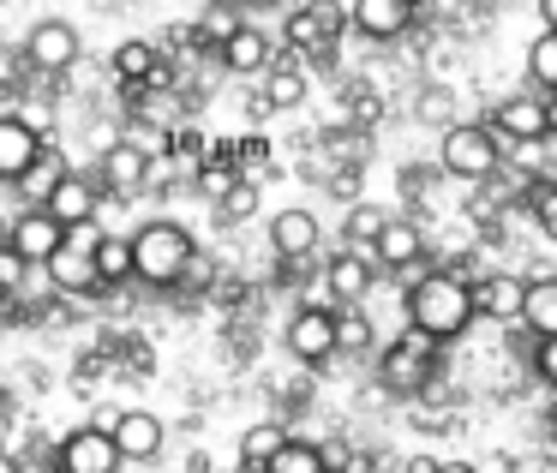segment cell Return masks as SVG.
<instances>
[{"label": "cell", "instance_id": "9c48e42d", "mask_svg": "<svg viewBox=\"0 0 557 473\" xmlns=\"http://www.w3.org/2000/svg\"><path fill=\"white\" fill-rule=\"evenodd\" d=\"M114 449H121V468H138V461H157L162 456V437H169V425L157 420V413H145V408H133V413H121L114 420Z\"/></svg>", "mask_w": 557, "mask_h": 473}, {"label": "cell", "instance_id": "4316f807", "mask_svg": "<svg viewBox=\"0 0 557 473\" xmlns=\"http://www.w3.org/2000/svg\"><path fill=\"white\" fill-rule=\"evenodd\" d=\"M528 78H533V90H557V30H540V37H533Z\"/></svg>", "mask_w": 557, "mask_h": 473}, {"label": "cell", "instance_id": "8992f818", "mask_svg": "<svg viewBox=\"0 0 557 473\" xmlns=\"http://www.w3.org/2000/svg\"><path fill=\"white\" fill-rule=\"evenodd\" d=\"M492 121H497L492 133L516 138V145H545L552 138V102H545V90L540 97H504Z\"/></svg>", "mask_w": 557, "mask_h": 473}, {"label": "cell", "instance_id": "603a6c76", "mask_svg": "<svg viewBox=\"0 0 557 473\" xmlns=\"http://www.w3.org/2000/svg\"><path fill=\"white\" fill-rule=\"evenodd\" d=\"M264 97H258V109H300L306 102V73L294 61H270L264 73Z\"/></svg>", "mask_w": 557, "mask_h": 473}, {"label": "cell", "instance_id": "836d02e7", "mask_svg": "<svg viewBox=\"0 0 557 473\" xmlns=\"http://www.w3.org/2000/svg\"><path fill=\"white\" fill-rule=\"evenodd\" d=\"M18 121H25L30 126V133H37V138H54V109H49V102H42V97H25V102H18Z\"/></svg>", "mask_w": 557, "mask_h": 473}, {"label": "cell", "instance_id": "ab89813d", "mask_svg": "<svg viewBox=\"0 0 557 473\" xmlns=\"http://www.w3.org/2000/svg\"><path fill=\"white\" fill-rule=\"evenodd\" d=\"M114 420H121V408H97V413H90V425H97V432H114Z\"/></svg>", "mask_w": 557, "mask_h": 473}, {"label": "cell", "instance_id": "6da1fadb", "mask_svg": "<svg viewBox=\"0 0 557 473\" xmlns=\"http://www.w3.org/2000/svg\"><path fill=\"white\" fill-rule=\"evenodd\" d=\"M408 324L425 329L432 341H456L473 324V300H468V276L456 270H420L408 288Z\"/></svg>", "mask_w": 557, "mask_h": 473}, {"label": "cell", "instance_id": "2e32d148", "mask_svg": "<svg viewBox=\"0 0 557 473\" xmlns=\"http://www.w3.org/2000/svg\"><path fill=\"white\" fill-rule=\"evenodd\" d=\"M145 174H150V150H138L133 138L102 150V186H109L114 198H133L138 186H145Z\"/></svg>", "mask_w": 557, "mask_h": 473}, {"label": "cell", "instance_id": "d4e9b609", "mask_svg": "<svg viewBox=\"0 0 557 473\" xmlns=\"http://www.w3.org/2000/svg\"><path fill=\"white\" fill-rule=\"evenodd\" d=\"M324 461H318V444L312 437H288L282 432V444L270 449V461H264V473H318Z\"/></svg>", "mask_w": 557, "mask_h": 473}, {"label": "cell", "instance_id": "9a60e30c", "mask_svg": "<svg viewBox=\"0 0 557 473\" xmlns=\"http://www.w3.org/2000/svg\"><path fill=\"white\" fill-rule=\"evenodd\" d=\"M216 54H222V66H228L234 78H258L270 61H276V49H270V37H264V30H252V25H234L228 37L216 42Z\"/></svg>", "mask_w": 557, "mask_h": 473}, {"label": "cell", "instance_id": "d590c367", "mask_svg": "<svg viewBox=\"0 0 557 473\" xmlns=\"http://www.w3.org/2000/svg\"><path fill=\"white\" fill-rule=\"evenodd\" d=\"M533 372H540V384H557V341L552 336H533Z\"/></svg>", "mask_w": 557, "mask_h": 473}, {"label": "cell", "instance_id": "7c38bea8", "mask_svg": "<svg viewBox=\"0 0 557 473\" xmlns=\"http://www.w3.org/2000/svg\"><path fill=\"white\" fill-rule=\"evenodd\" d=\"M54 240H61V222H54L42 204H25L13 222H7V246H13L25 264H42V258L54 252Z\"/></svg>", "mask_w": 557, "mask_h": 473}, {"label": "cell", "instance_id": "d6a6232c", "mask_svg": "<svg viewBox=\"0 0 557 473\" xmlns=\"http://www.w3.org/2000/svg\"><path fill=\"white\" fill-rule=\"evenodd\" d=\"M25 282H30V264L0 240V294H25Z\"/></svg>", "mask_w": 557, "mask_h": 473}, {"label": "cell", "instance_id": "5b68a950", "mask_svg": "<svg viewBox=\"0 0 557 473\" xmlns=\"http://www.w3.org/2000/svg\"><path fill=\"white\" fill-rule=\"evenodd\" d=\"M54 468L61 473H121V449H114L109 432L78 425V432H66L61 444H54Z\"/></svg>", "mask_w": 557, "mask_h": 473}, {"label": "cell", "instance_id": "8fae6325", "mask_svg": "<svg viewBox=\"0 0 557 473\" xmlns=\"http://www.w3.org/2000/svg\"><path fill=\"white\" fill-rule=\"evenodd\" d=\"M372 282H377V264H372V252H360V246H348V252H336L324 264V288L336 294L342 306H366Z\"/></svg>", "mask_w": 557, "mask_h": 473}, {"label": "cell", "instance_id": "52a82bcc", "mask_svg": "<svg viewBox=\"0 0 557 473\" xmlns=\"http://www.w3.org/2000/svg\"><path fill=\"white\" fill-rule=\"evenodd\" d=\"M25 61L37 66V73H66V66H78V30L66 25V18H42V25H30Z\"/></svg>", "mask_w": 557, "mask_h": 473}, {"label": "cell", "instance_id": "484cf974", "mask_svg": "<svg viewBox=\"0 0 557 473\" xmlns=\"http://www.w3.org/2000/svg\"><path fill=\"white\" fill-rule=\"evenodd\" d=\"M258 216V186L252 181H234L228 192L216 198V222L222 228H240V222H252Z\"/></svg>", "mask_w": 557, "mask_h": 473}, {"label": "cell", "instance_id": "ffe728a7", "mask_svg": "<svg viewBox=\"0 0 557 473\" xmlns=\"http://www.w3.org/2000/svg\"><path fill=\"white\" fill-rule=\"evenodd\" d=\"M516 324L528 329V336H557V282L552 276H533L528 288H521Z\"/></svg>", "mask_w": 557, "mask_h": 473}, {"label": "cell", "instance_id": "7a4b0ae2", "mask_svg": "<svg viewBox=\"0 0 557 473\" xmlns=\"http://www.w3.org/2000/svg\"><path fill=\"white\" fill-rule=\"evenodd\" d=\"M133 282H150V288H174V276H181L186 252H193V234L181 228V222H145V228L133 234Z\"/></svg>", "mask_w": 557, "mask_h": 473}, {"label": "cell", "instance_id": "4dcf8cb0", "mask_svg": "<svg viewBox=\"0 0 557 473\" xmlns=\"http://www.w3.org/2000/svg\"><path fill=\"white\" fill-rule=\"evenodd\" d=\"M282 444V425H252V432L240 437V468L246 473H264V461H270V449Z\"/></svg>", "mask_w": 557, "mask_h": 473}, {"label": "cell", "instance_id": "f35d334b", "mask_svg": "<svg viewBox=\"0 0 557 473\" xmlns=\"http://www.w3.org/2000/svg\"><path fill=\"white\" fill-rule=\"evenodd\" d=\"M174 145H181V157H205V138H198V133H181Z\"/></svg>", "mask_w": 557, "mask_h": 473}, {"label": "cell", "instance_id": "f1b7e54d", "mask_svg": "<svg viewBox=\"0 0 557 473\" xmlns=\"http://www.w3.org/2000/svg\"><path fill=\"white\" fill-rule=\"evenodd\" d=\"M372 318L360 312V306H348V312H336V353H366L372 348Z\"/></svg>", "mask_w": 557, "mask_h": 473}, {"label": "cell", "instance_id": "4fadbf2b", "mask_svg": "<svg viewBox=\"0 0 557 473\" xmlns=\"http://www.w3.org/2000/svg\"><path fill=\"white\" fill-rule=\"evenodd\" d=\"M348 25L372 42H396L401 30L413 25V0H354L348 7Z\"/></svg>", "mask_w": 557, "mask_h": 473}, {"label": "cell", "instance_id": "30bf717a", "mask_svg": "<svg viewBox=\"0 0 557 473\" xmlns=\"http://www.w3.org/2000/svg\"><path fill=\"white\" fill-rule=\"evenodd\" d=\"M318 240H324V228H318V216L312 210H276L270 216V246H276V258L282 264H306V258L318 252Z\"/></svg>", "mask_w": 557, "mask_h": 473}, {"label": "cell", "instance_id": "f546056e", "mask_svg": "<svg viewBox=\"0 0 557 473\" xmlns=\"http://www.w3.org/2000/svg\"><path fill=\"white\" fill-rule=\"evenodd\" d=\"M521 204L533 210V222H540L545 234H557V181H552V174H540V181H528V192H521Z\"/></svg>", "mask_w": 557, "mask_h": 473}, {"label": "cell", "instance_id": "8d00e7d4", "mask_svg": "<svg viewBox=\"0 0 557 473\" xmlns=\"http://www.w3.org/2000/svg\"><path fill=\"white\" fill-rule=\"evenodd\" d=\"M420 121L449 126V90H425V97H420Z\"/></svg>", "mask_w": 557, "mask_h": 473}, {"label": "cell", "instance_id": "44dd1931", "mask_svg": "<svg viewBox=\"0 0 557 473\" xmlns=\"http://www.w3.org/2000/svg\"><path fill=\"white\" fill-rule=\"evenodd\" d=\"M109 66H114L121 85H157L162 78V54H157V42H145V37H126L121 49L109 54Z\"/></svg>", "mask_w": 557, "mask_h": 473}, {"label": "cell", "instance_id": "3957f363", "mask_svg": "<svg viewBox=\"0 0 557 473\" xmlns=\"http://www.w3.org/2000/svg\"><path fill=\"white\" fill-rule=\"evenodd\" d=\"M437 162H444L449 181H492L497 169H504V150H497V133L492 126H468V121H449L444 126V150H437Z\"/></svg>", "mask_w": 557, "mask_h": 473}, {"label": "cell", "instance_id": "7402d4cb", "mask_svg": "<svg viewBox=\"0 0 557 473\" xmlns=\"http://www.w3.org/2000/svg\"><path fill=\"white\" fill-rule=\"evenodd\" d=\"M42 210H49L54 222H78V216H97V186H90V181H78V174L66 169L61 181H54V192L42 198Z\"/></svg>", "mask_w": 557, "mask_h": 473}, {"label": "cell", "instance_id": "d6986e66", "mask_svg": "<svg viewBox=\"0 0 557 473\" xmlns=\"http://www.w3.org/2000/svg\"><path fill=\"white\" fill-rule=\"evenodd\" d=\"M42 150V138L30 133L18 114H0V186H13L18 174H25V162Z\"/></svg>", "mask_w": 557, "mask_h": 473}, {"label": "cell", "instance_id": "7bdbcfd3", "mask_svg": "<svg viewBox=\"0 0 557 473\" xmlns=\"http://www.w3.org/2000/svg\"><path fill=\"white\" fill-rule=\"evenodd\" d=\"M413 7H420V0H413Z\"/></svg>", "mask_w": 557, "mask_h": 473}, {"label": "cell", "instance_id": "ba28073f", "mask_svg": "<svg viewBox=\"0 0 557 473\" xmlns=\"http://www.w3.org/2000/svg\"><path fill=\"white\" fill-rule=\"evenodd\" d=\"M366 252H372L377 270H401V276L413 282V276H420V258H425V234L413 228V222H384Z\"/></svg>", "mask_w": 557, "mask_h": 473}, {"label": "cell", "instance_id": "83f0119b", "mask_svg": "<svg viewBox=\"0 0 557 473\" xmlns=\"http://www.w3.org/2000/svg\"><path fill=\"white\" fill-rule=\"evenodd\" d=\"M384 222H389V216H384L377 204H348V216H342V240L366 252V246L377 240V228H384Z\"/></svg>", "mask_w": 557, "mask_h": 473}, {"label": "cell", "instance_id": "5bb4252c", "mask_svg": "<svg viewBox=\"0 0 557 473\" xmlns=\"http://www.w3.org/2000/svg\"><path fill=\"white\" fill-rule=\"evenodd\" d=\"M521 288H528V276H480L468 282V300H473V318H492V324H516L521 312Z\"/></svg>", "mask_w": 557, "mask_h": 473}, {"label": "cell", "instance_id": "74e56055", "mask_svg": "<svg viewBox=\"0 0 557 473\" xmlns=\"http://www.w3.org/2000/svg\"><path fill=\"white\" fill-rule=\"evenodd\" d=\"M234 25H240V18H234V13H205V30H198V37H205V42H222V37H228Z\"/></svg>", "mask_w": 557, "mask_h": 473}, {"label": "cell", "instance_id": "277c9868", "mask_svg": "<svg viewBox=\"0 0 557 473\" xmlns=\"http://www.w3.org/2000/svg\"><path fill=\"white\" fill-rule=\"evenodd\" d=\"M282 341H288V353L300 365H330V360H336V312H330V306H318V300H306L300 312L288 318Z\"/></svg>", "mask_w": 557, "mask_h": 473}, {"label": "cell", "instance_id": "b9f144b4", "mask_svg": "<svg viewBox=\"0 0 557 473\" xmlns=\"http://www.w3.org/2000/svg\"><path fill=\"white\" fill-rule=\"evenodd\" d=\"M0 240H7V222H0Z\"/></svg>", "mask_w": 557, "mask_h": 473}, {"label": "cell", "instance_id": "60d3db41", "mask_svg": "<svg viewBox=\"0 0 557 473\" xmlns=\"http://www.w3.org/2000/svg\"><path fill=\"white\" fill-rule=\"evenodd\" d=\"M246 13H270V7H282V0H240Z\"/></svg>", "mask_w": 557, "mask_h": 473}, {"label": "cell", "instance_id": "e575fe53", "mask_svg": "<svg viewBox=\"0 0 557 473\" xmlns=\"http://www.w3.org/2000/svg\"><path fill=\"white\" fill-rule=\"evenodd\" d=\"M306 7H312L318 30H324V37L336 42V37H342V25H348V7H342V0H306Z\"/></svg>", "mask_w": 557, "mask_h": 473}, {"label": "cell", "instance_id": "e0dca14e", "mask_svg": "<svg viewBox=\"0 0 557 473\" xmlns=\"http://www.w3.org/2000/svg\"><path fill=\"white\" fill-rule=\"evenodd\" d=\"M432 365L437 360H420L413 348L389 341L384 360H377V377H384V389H396V396H420V389H432Z\"/></svg>", "mask_w": 557, "mask_h": 473}, {"label": "cell", "instance_id": "1f68e13d", "mask_svg": "<svg viewBox=\"0 0 557 473\" xmlns=\"http://www.w3.org/2000/svg\"><path fill=\"white\" fill-rule=\"evenodd\" d=\"M282 37H288V49H318V42H330L324 30H318V18H312V7H294L288 13V30H282Z\"/></svg>", "mask_w": 557, "mask_h": 473}, {"label": "cell", "instance_id": "cb8c5ba5", "mask_svg": "<svg viewBox=\"0 0 557 473\" xmlns=\"http://www.w3.org/2000/svg\"><path fill=\"white\" fill-rule=\"evenodd\" d=\"M90 270H97V288H126V282H133V246L102 234L97 252H90Z\"/></svg>", "mask_w": 557, "mask_h": 473}, {"label": "cell", "instance_id": "ac0fdd59", "mask_svg": "<svg viewBox=\"0 0 557 473\" xmlns=\"http://www.w3.org/2000/svg\"><path fill=\"white\" fill-rule=\"evenodd\" d=\"M42 270H49V282H54V294H97V270H90V252H78V246H66V240H54V252L42 258Z\"/></svg>", "mask_w": 557, "mask_h": 473}]
</instances>
